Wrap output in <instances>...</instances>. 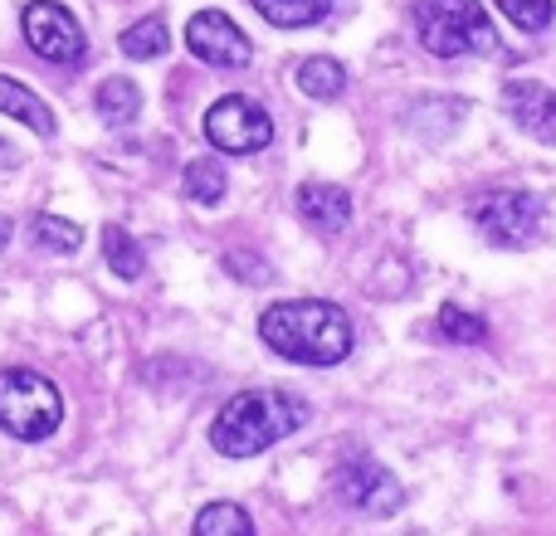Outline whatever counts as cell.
Segmentation results:
<instances>
[{"instance_id": "obj_1", "label": "cell", "mask_w": 556, "mask_h": 536, "mask_svg": "<svg viewBox=\"0 0 556 536\" xmlns=\"http://www.w3.org/2000/svg\"><path fill=\"white\" fill-rule=\"evenodd\" d=\"M260 336L274 356L298 366H342L352 356V317L323 297H288L264 307Z\"/></svg>"}, {"instance_id": "obj_2", "label": "cell", "mask_w": 556, "mask_h": 536, "mask_svg": "<svg viewBox=\"0 0 556 536\" xmlns=\"http://www.w3.org/2000/svg\"><path fill=\"white\" fill-rule=\"evenodd\" d=\"M307 414L313 410L288 391H240L211 420V444L225 459H254V454L274 449L278 439L303 430Z\"/></svg>"}, {"instance_id": "obj_3", "label": "cell", "mask_w": 556, "mask_h": 536, "mask_svg": "<svg viewBox=\"0 0 556 536\" xmlns=\"http://www.w3.org/2000/svg\"><path fill=\"white\" fill-rule=\"evenodd\" d=\"M415 35L434 59L498 54V29L479 0H415Z\"/></svg>"}, {"instance_id": "obj_4", "label": "cell", "mask_w": 556, "mask_h": 536, "mask_svg": "<svg viewBox=\"0 0 556 536\" xmlns=\"http://www.w3.org/2000/svg\"><path fill=\"white\" fill-rule=\"evenodd\" d=\"M64 424V395L45 371L5 366L0 371V430L20 444H39Z\"/></svg>"}, {"instance_id": "obj_5", "label": "cell", "mask_w": 556, "mask_h": 536, "mask_svg": "<svg viewBox=\"0 0 556 536\" xmlns=\"http://www.w3.org/2000/svg\"><path fill=\"white\" fill-rule=\"evenodd\" d=\"M469 215L483 240L498 244V250H528V244H538L542 230H547V205H542V195L508 191V186L479 195V201L469 205Z\"/></svg>"}, {"instance_id": "obj_6", "label": "cell", "mask_w": 556, "mask_h": 536, "mask_svg": "<svg viewBox=\"0 0 556 536\" xmlns=\"http://www.w3.org/2000/svg\"><path fill=\"white\" fill-rule=\"evenodd\" d=\"M201 127H205V142L225 156H254L274 142V117L244 93H230V98H220V103H211Z\"/></svg>"}, {"instance_id": "obj_7", "label": "cell", "mask_w": 556, "mask_h": 536, "mask_svg": "<svg viewBox=\"0 0 556 536\" xmlns=\"http://www.w3.org/2000/svg\"><path fill=\"white\" fill-rule=\"evenodd\" d=\"M20 25H25V44L35 49L39 59H49V64H84L88 59V35L84 25L74 20V10L59 5V0H29L25 15H20Z\"/></svg>"}, {"instance_id": "obj_8", "label": "cell", "mask_w": 556, "mask_h": 536, "mask_svg": "<svg viewBox=\"0 0 556 536\" xmlns=\"http://www.w3.org/2000/svg\"><path fill=\"white\" fill-rule=\"evenodd\" d=\"M332 493L337 502H346L352 512H366V518H395L405 502V488L395 483V473L381 469L376 459H346L332 473Z\"/></svg>"}, {"instance_id": "obj_9", "label": "cell", "mask_w": 556, "mask_h": 536, "mask_svg": "<svg viewBox=\"0 0 556 536\" xmlns=\"http://www.w3.org/2000/svg\"><path fill=\"white\" fill-rule=\"evenodd\" d=\"M186 49L211 68H250V59H254L250 35H244L225 10H201V15H191V25H186Z\"/></svg>"}, {"instance_id": "obj_10", "label": "cell", "mask_w": 556, "mask_h": 536, "mask_svg": "<svg viewBox=\"0 0 556 536\" xmlns=\"http://www.w3.org/2000/svg\"><path fill=\"white\" fill-rule=\"evenodd\" d=\"M503 113L538 142H556V93L538 78H508L503 84Z\"/></svg>"}, {"instance_id": "obj_11", "label": "cell", "mask_w": 556, "mask_h": 536, "mask_svg": "<svg viewBox=\"0 0 556 536\" xmlns=\"http://www.w3.org/2000/svg\"><path fill=\"white\" fill-rule=\"evenodd\" d=\"M293 210H298V220H303L307 230L342 234L346 220H352V195H346L342 186H332V181H307V186H298Z\"/></svg>"}, {"instance_id": "obj_12", "label": "cell", "mask_w": 556, "mask_h": 536, "mask_svg": "<svg viewBox=\"0 0 556 536\" xmlns=\"http://www.w3.org/2000/svg\"><path fill=\"white\" fill-rule=\"evenodd\" d=\"M0 113L5 117H15V123H25L35 137H54L59 132V123H54V113H49V103L35 93V88H25L20 78H10V74H0Z\"/></svg>"}, {"instance_id": "obj_13", "label": "cell", "mask_w": 556, "mask_h": 536, "mask_svg": "<svg viewBox=\"0 0 556 536\" xmlns=\"http://www.w3.org/2000/svg\"><path fill=\"white\" fill-rule=\"evenodd\" d=\"M93 107L108 127H127V123H137V113H142V88H137L132 78H103L93 93Z\"/></svg>"}, {"instance_id": "obj_14", "label": "cell", "mask_w": 556, "mask_h": 536, "mask_svg": "<svg viewBox=\"0 0 556 536\" xmlns=\"http://www.w3.org/2000/svg\"><path fill=\"white\" fill-rule=\"evenodd\" d=\"M250 5L278 29H307L332 15V0H250Z\"/></svg>"}, {"instance_id": "obj_15", "label": "cell", "mask_w": 556, "mask_h": 536, "mask_svg": "<svg viewBox=\"0 0 556 536\" xmlns=\"http://www.w3.org/2000/svg\"><path fill=\"white\" fill-rule=\"evenodd\" d=\"M298 88H303L307 98H317V103H327V98H337L346 88V68L327 54H313L298 64Z\"/></svg>"}, {"instance_id": "obj_16", "label": "cell", "mask_w": 556, "mask_h": 536, "mask_svg": "<svg viewBox=\"0 0 556 536\" xmlns=\"http://www.w3.org/2000/svg\"><path fill=\"white\" fill-rule=\"evenodd\" d=\"M103 259H108V268H113L117 278H142L147 273V254H142V244L132 240V234L123 230V225H108L103 230Z\"/></svg>"}, {"instance_id": "obj_17", "label": "cell", "mask_w": 556, "mask_h": 536, "mask_svg": "<svg viewBox=\"0 0 556 536\" xmlns=\"http://www.w3.org/2000/svg\"><path fill=\"white\" fill-rule=\"evenodd\" d=\"M181 186H186V195H191L195 205H220V201H225V186H230V176H225V166L215 162V156H195V162L186 166Z\"/></svg>"}, {"instance_id": "obj_18", "label": "cell", "mask_w": 556, "mask_h": 536, "mask_svg": "<svg viewBox=\"0 0 556 536\" xmlns=\"http://www.w3.org/2000/svg\"><path fill=\"white\" fill-rule=\"evenodd\" d=\"M29 240H35L45 254H74L78 244H84V230H78L74 220H64V215L45 210L29 220Z\"/></svg>"}, {"instance_id": "obj_19", "label": "cell", "mask_w": 556, "mask_h": 536, "mask_svg": "<svg viewBox=\"0 0 556 536\" xmlns=\"http://www.w3.org/2000/svg\"><path fill=\"white\" fill-rule=\"evenodd\" d=\"M117 44H123L127 59H162L166 49H172V35H166L162 15H147V20H137V25H127Z\"/></svg>"}, {"instance_id": "obj_20", "label": "cell", "mask_w": 556, "mask_h": 536, "mask_svg": "<svg viewBox=\"0 0 556 536\" xmlns=\"http://www.w3.org/2000/svg\"><path fill=\"white\" fill-rule=\"evenodd\" d=\"M195 536H254V522L240 502H205L195 518Z\"/></svg>"}, {"instance_id": "obj_21", "label": "cell", "mask_w": 556, "mask_h": 536, "mask_svg": "<svg viewBox=\"0 0 556 536\" xmlns=\"http://www.w3.org/2000/svg\"><path fill=\"white\" fill-rule=\"evenodd\" d=\"M440 332L450 336V342H464V346L489 342V327H483V317L464 312V307H454V303H444V307H440Z\"/></svg>"}, {"instance_id": "obj_22", "label": "cell", "mask_w": 556, "mask_h": 536, "mask_svg": "<svg viewBox=\"0 0 556 536\" xmlns=\"http://www.w3.org/2000/svg\"><path fill=\"white\" fill-rule=\"evenodd\" d=\"M498 10L518 29H528V35H542V29L552 25V15H556V0H498Z\"/></svg>"}, {"instance_id": "obj_23", "label": "cell", "mask_w": 556, "mask_h": 536, "mask_svg": "<svg viewBox=\"0 0 556 536\" xmlns=\"http://www.w3.org/2000/svg\"><path fill=\"white\" fill-rule=\"evenodd\" d=\"M10 234H15V225H10V215H0V250L10 244Z\"/></svg>"}]
</instances>
